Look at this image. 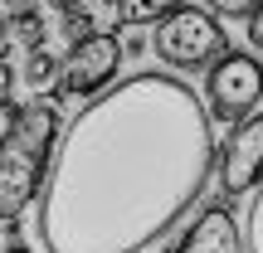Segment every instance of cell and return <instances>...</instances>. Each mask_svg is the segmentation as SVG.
Returning a JSON list of instances; mask_svg holds the SVG:
<instances>
[{
  "mask_svg": "<svg viewBox=\"0 0 263 253\" xmlns=\"http://www.w3.org/2000/svg\"><path fill=\"white\" fill-rule=\"evenodd\" d=\"M215 127L176 73H132L59 131L39 185L44 253H146L205 195Z\"/></svg>",
  "mask_w": 263,
  "mask_h": 253,
  "instance_id": "6da1fadb",
  "label": "cell"
},
{
  "mask_svg": "<svg viewBox=\"0 0 263 253\" xmlns=\"http://www.w3.org/2000/svg\"><path fill=\"white\" fill-rule=\"evenodd\" d=\"M59 141V107L49 98L20 107V122L0 141V224H15L44 185L49 156Z\"/></svg>",
  "mask_w": 263,
  "mask_h": 253,
  "instance_id": "7a4b0ae2",
  "label": "cell"
},
{
  "mask_svg": "<svg viewBox=\"0 0 263 253\" xmlns=\"http://www.w3.org/2000/svg\"><path fill=\"white\" fill-rule=\"evenodd\" d=\"M151 49L161 64L180 68V73H205L215 59L229 54L224 25L210 15V5H171L151 29Z\"/></svg>",
  "mask_w": 263,
  "mask_h": 253,
  "instance_id": "3957f363",
  "label": "cell"
},
{
  "mask_svg": "<svg viewBox=\"0 0 263 253\" xmlns=\"http://www.w3.org/2000/svg\"><path fill=\"white\" fill-rule=\"evenodd\" d=\"M263 98V64L254 54H244V49H229L224 59H215V64L205 68V117L210 127H239L244 117H254Z\"/></svg>",
  "mask_w": 263,
  "mask_h": 253,
  "instance_id": "277c9868",
  "label": "cell"
},
{
  "mask_svg": "<svg viewBox=\"0 0 263 253\" xmlns=\"http://www.w3.org/2000/svg\"><path fill=\"white\" fill-rule=\"evenodd\" d=\"M117 64H122V44L112 34H88L59 64V83L49 88V103L59 107V103H73V98H98L117 78Z\"/></svg>",
  "mask_w": 263,
  "mask_h": 253,
  "instance_id": "5b68a950",
  "label": "cell"
},
{
  "mask_svg": "<svg viewBox=\"0 0 263 253\" xmlns=\"http://www.w3.org/2000/svg\"><path fill=\"white\" fill-rule=\"evenodd\" d=\"M219 161V185L224 195H244L263 180V112L244 117L239 127H229V137L215 151Z\"/></svg>",
  "mask_w": 263,
  "mask_h": 253,
  "instance_id": "8992f818",
  "label": "cell"
},
{
  "mask_svg": "<svg viewBox=\"0 0 263 253\" xmlns=\"http://www.w3.org/2000/svg\"><path fill=\"white\" fill-rule=\"evenodd\" d=\"M180 253H244V239H239L234 209L224 200L205 205V215L190 224V234L180 239Z\"/></svg>",
  "mask_w": 263,
  "mask_h": 253,
  "instance_id": "52a82bcc",
  "label": "cell"
},
{
  "mask_svg": "<svg viewBox=\"0 0 263 253\" xmlns=\"http://www.w3.org/2000/svg\"><path fill=\"white\" fill-rule=\"evenodd\" d=\"M5 25H10V34L25 44V54H34V49H44V39H49V25H44V10H34V5H15L5 15Z\"/></svg>",
  "mask_w": 263,
  "mask_h": 253,
  "instance_id": "ba28073f",
  "label": "cell"
},
{
  "mask_svg": "<svg viewBox=\"0 0 263 253\" xmlns=\"http://www.w3.org/2000/svg\"><path fill=\"white\" fill-rule=\"evenodd\" d=\"M20 78H25V88H54L59 83V59L49 54V49H34V54H25V68H20Z\"/></svg>",
  "mask_w": 263,
  "mask_h": 253,
  "instance_id": "9c48e42d",
  "label": "cell"
},
{
  "mask_svg": "<svg viewBox=\"0 0 263 253\" xmlns=\"http://www.w3.org/2000/svg\"><path fill=\"white\" fill-rule=\"evenodd\" d=\"M239 239H244V253H263V180L254 185V200H249V215H244Z\"/></svg>",
  "mask_w": 263,
  "mask_h": 253,
  "instance_id": "30bf717a",
  "label": "cell"
},
{
  "mask_svg": "<svg viewBox=\"0 0 263 253\" xmlns=\"http://www.w3.org/2000/svg\"><path fill=\"white\" fill-rule=\"evenodd\" d=\"M93 15H98V5H59V20H64V34L73 39V44H83V39L93 34Z\"/></svg>",
  "mask_w": 263,
  "mask_h": 253,
  "instance_id": "8fae6325",
  "label": "cell"
},
{
  "mask_svg": "<svg viewBox=\"0 0 263 253\" xmlns=\"http://www.w3.org/2000/svg\"><path fill=\"white\" fill-rule=\"evenodd\" d=\"M171 5H151V0H117L112 15L122 20V25H141V20H161Z\"/></svg>",
  "mask_w": 263,
  "mask_h": 253,
  "instance_id": "7c38bea8",
  "label": "cell"
},
{
  "mask_svg": "<svg viewBox=\"0 0 263 253\" xmlns=\"http://www.w3.org/2000/svg\"><path fill=\"white\" fill-rule=\"evenodd\" d=\"M249 49H254V54H263V5H254L249 10Z\"/></svg>",
  "mask_w": 263,
  "mask_h": 253,
  "instance_id": "4fadbf2b",
  "label": "cell"
},
{
  "mask_svg": "<svg viewBox=\"0 0 263 253\" xmlns=\"http://www.w3.org/2000/svg\"><path fill=\"white\" fill-rule=\"evenodd\" d=\"M15 122H20V103H10V98H5V103H0V141L10 137V127H15Z\"/></svg>",
  "mask_w": 263,
  "mask_h": 253,
  "instance_id": "5bb4252c",
  "label": "cell"
},
{
  "mask_svg": "<svg viewBox=\"0 0 263 253\" xmlns=\"http://www.w3.org/2000/svg\"><path fill=\"white\" fill-rule=\"evenodd\" d=\"M10 88H15V64H5V59H0V103L10 98Z\"/></svg>",
  "mask_w": 263,
  "mask_h": 253,
  "instance_id": "9a60e30c",
  "label": "cell"
},
{
  "mask_svg": "<svg viewBox=\"0 0 263 253\" xmlns=\"http://www.w3.org/2000/svg\"><path fill=\"white\" fill-rule=\"evenodd\" d=\"M5 39H10V25H5V15H0V59H5Z\"/></svg>",
  "mask_w": 263,
  "mask_h": 253,
  "instance_id": "2e32d148",
  "label": "cell"
},
{
  "mask_svg": "<svg viewBox=\"0 0 263 253\" xmlns=\"http://www.w3.org/2000/svg\"><path fill=\"white\" fill-rule=\"evenodd\" d=\"M5 253H34V248H29V244H10Z\"/></svg>",
  "mask_w": 263,
  "mask_h": 253,
  "instance_id": "e0dca14e",
  "label": "cell"
}]
</instances>
